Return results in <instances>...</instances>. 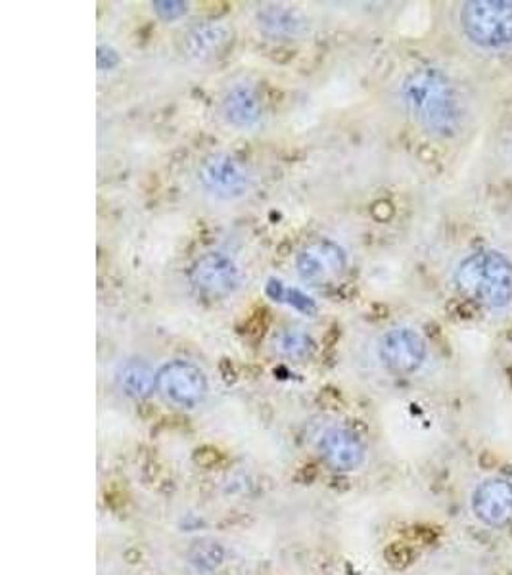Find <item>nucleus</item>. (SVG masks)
Returning a JSON list of instances; mask_svg holds the SVG:
<instances>
[{
    "label": "nucleus",
    "mask_w": 512,
    "mask_h": 575,
    "mask_svg": "<svg viewBox=\"0 0 512 575\" xmlns=\"http://www.w3.org/2000/svg\"><path fill=\"white\" fill-rule=\"evenodd\" d=\"M399 102L430 135L453 138L463 131L464 106L451 79L438 68H417L399 85Z\"/></svg>",
    "instance_id": "1"
},
{
    "label": "nucleus",
    "mask_w": 512,
    "mask_h": 575,
    "mask_svg": "<svg viewBox=\"0 0 512 575\" xmlns=\"http://www.w3.org/2000/svg\"><path fill=\"white\" fill-rule=\"evenodd\" d=\"M455 285L482 306L506 307L512 301V261L498 249L474 251L457 267Z\"/></svg>",
    "instance_id": "2"
},
{
    "label": "nucleus",
    "mask_w": 512,
    "mask_h": 575,
    "mask_svg": "<svg viewBox=\"0 0 512 575\" xmlns=\"http://www.w3.org/2000/svg\"><path fill=\"white\" fill-rule=\"evenodd\" d=\"M459 22L467 39L477 47L503 49L512 44V0L464 2Z\"/></svg>",
    "instance_id": "3"
},
{
    "label": "nucleus",
    "mask_w": 512,
    "mask_h": 575,
    "mask_svg": "<svg viewBox=\"0 0 512 575\" xmlns=\"http://www.w3.org/2000/svg\"><path fill=\"white\" fill-rule=\"evenodd\" d=\"M156 393L181 411H194L209 393L206 372L185 359H173L156 370Z\"/></svg>",
    "instance_id": "4"
},
{
    "label": "nucleus",
    "mask_w": 512,
    "mask_h": 575,
    "mask_svg": "<svg viewBox=\"0 0 512 575\" xmlns=\"http://www.w3.org/2000/svg\"><path fill=\"white\" fill-rule=\"evenodd\" d=\"M196 177L209 196L225 202L244 198L252 186V177L243 162L223 152L204 157Z\"/></svg>",
    "instance_id": "5"
},
{
    "label": "nucleus",
    "mask_w": 512,
    "mask_h": 575,
    "mask_svg": "<svg viewBox=\"0 0 512 575\" xmlns=\"http://www.w3.org/2000/svg\"><path fill=\"white\" fill-rule=\"evenodd\" d=\"M240 269L223 251H207L188 270L194 291L207 299H225L240 288Z\"/></svg>",
    "instance_id": "6"
},
{
    "label": "nucleus",
    "mask_w": 512,
    "mask_h": 575,
    "mask_svg": "<svg viewBox=\"0 0 512 575\" xmlns=\"http://www.w3.org/2000/svg\"><path fill=\"white\" fill-rule=\"evenodd\" d=\"M378 359L391 374L409 377L427 359V341L413 328H391L378 341Z\"/></svg>",
    "instance_id": "7"
},
{
    "label": "nucleus",
    "mask_w": 512,
    "mask_h": 575,
    "mask_svg": "<svg viewBox=\"0 0 512 575\" xmlns=\"http://www.w3.org/2000/svg\"><path fill=\"white\" fill-rule=\"evenodd\" d=\"M348 265L346 251L328 238H315L299 248L296 270L299 278L311 285H325L340 277Z\"/></svg>",
    "instance_id": "8"
},
{
    "label": "nucleus",
    "mask_w": 512,
    "mask_h": 575,
    "mask_svg": "<svg viewBox=\"0 0 512 575\" xmlns=\"http://www.w3.org/2000/svg\"><path fill=\"white\" fill-rule=\"evenodd\" d=\"M317 455L338 474H351L367 461L363 441L346 427H330L317 440Z\"/></svg>",
    "instance_id": "9"
},
{
    "label": "nucleus",
    "mask_w": 512,
    "mask_h": 575,
    "mask_svg": "<svg viewBox=\"0 0 512 575\" xmlns=\"http://www.w3.org/2000/svg\"><path fill=\"white\" fill-rule=\"evenodd\" d=\"M472 512L484 526L505 530L512 526V482L488 478L472 495Z\"/></svg>",
    "instance_id": "10"
},
{
    "label": "nucleus",
    "mask_w": 512,
    "mask_h": 575,
    "mask_svg": "<svg viewBox=\"0 0 512 575\" xmlns=\"http://www.w3.org/2000/svg\"><path fill=\"white\" fill-rule=\"evenodd\" d=\"M231 31L227 25L217 22L194 23L181 35L178 47L183 57L193 62H207L219 57L227 49Z\"/></svg>",
    "instance_id": "11"
},
{
    "label": "nucleus",
    "mask_w": 512,
    "mask_h": 575,
    "mask_svg": "<svg viewBox=\"0 0 512 575\" xmlns=\"http://www.w3.org/2000/svg\"><path fill=\"white\" fill-rule=\"evenodd\" d=\"M264 107L256 89L246 83L231 86L221 100V115L231 127L254 129L262 121Z\"/></svg>",
    "instance_id": "12"
},
{
    "label": "nucleus",
    "mask_w": 512,
    "mask_h": 575,
    "mask_svg": "<svg viewBox=\"0 0 512 575\" xmlns=\"http://www.w3.org/2000/svg\"><path fill=\"white\" fill-rule=\"evenodd\" d=\"M257 28L264 35L280 41H290L306 35L309 29L306 16L298 8L283 7V4H267L259 8L256 16Z\"/></svg>",
    "instance_id": "13"
},
{
    "label": "nucleus",
    "mask_w": 512,
    "mask_h": 575,
    "mask_svg": "<svg viewBox=\"0 0 512 575\" xmlns=\"http://www.w3.org/2000/svg\"><path fill=\"white\" fill-rule=\"evenodd\" d=\"M115 383L125 398L143 401L156 390V372L150 369L149 362L129 359L115 372Z\"/></svg>",
    "instance_id": "14"
},
{
    "label": "nucleus",
    "mask_w": 512,
    "mask_h": 575,
    "mask_svg": "<svg viewBox=\"0 0 512 575\" xmlns=\"http://www.w3.org/2000/svg\"><path fill=\"white\" fill-rule=\"evenodd\" d=\"M278 356L286 357L290 361H304L314 353L315 343L311 336L301 328H285L273 340Z\"/></svg>",
    "instance_id": "15"
},
{
    "label": "nucleus",
    "mask_w": 512,
    "mask_h": 575,
    "mask_svg": "<svg viewBox=\"0 0 512 575\" xmlns=\"http://www.w3.org/2000/svg\"><path fill=\"white\" fill-rule=\"evenodd\" d=\"M267 294H269L270 299L283 301L286 306L294 307L296 311L304 312V315L314 317L317 312L314 299L306 296L304 291H299L298 288H285L283 283H278V280H270L269 286H267Z\"/></svg>",
    "instance_id": "16"
},
{
    "label": "nucleus",
    "mask_w": 512,
    "mask_h": 575,
    "mask_svg": "<svg viewBox=\"0 0 512 575\" xmlns=\"http://www.w3.org/2000/svg\"><path fill=\"white\" fill-rule=\"evenodd\" d=\"M152 10L162 22H177L188 12V2H183V0H156V2H152Z\"/></svg>",
    "instance_id": "17"
},
{
    "label": "nucleus",
    "mask_w": 512,
    "mask_h": 575,
    "mask_svg": "<svg viewBox=\"0 0 512 575\" xmlns=\"http://www.w3.org/2000/svg\"><path fill=\"white\" fill-rule=\"evenodd\" d=\"M96 60H99L100 72H110V70H114L115 65L120 64V54L112 47L100 44Z\"/></svg>",
    "instance_id": "18"
}]
</instances>
